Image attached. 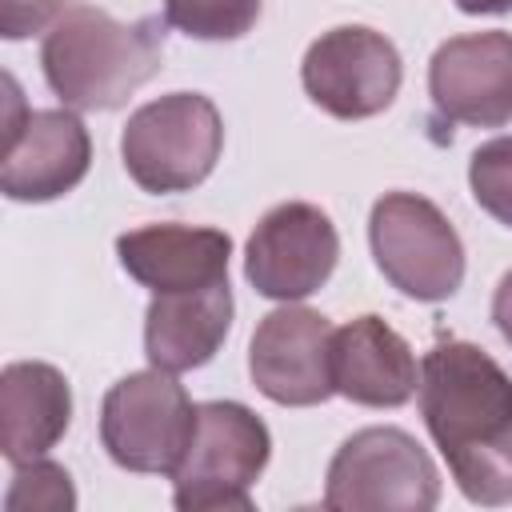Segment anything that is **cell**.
Listing matches in <instances>:
<instances>
[{
	"label": "cell",
	"instance_id": "6da1fadb",
	"mask_svg": "<svg viewBox=\"0 0 512 512\" xmlns=\"http://www.w3.org/2000/svg\"><path fill=\"white\" fill-rule=\"evenodd\" d=\"M420 416L472 504H512V376L480 344L444 340L424 356Z\"/></svg>",
	"mask_w": 512,
	"mask_h": 512
},
{
	"label": "cell",
	"instance_id": "7a4b0ae2",
	"mask_svg": "<svg viewBox=\"0 0 512 512\" xmlns=\"http://www.w3.org/2000/svg\"><path fill=\"white\" fill-rule=\"evenodd\" d=\"M40 68L64 108L112 112L164 68L160 20L124 24L104 8L72 0L44 32Z\"/></svg>",
	"mask_w": 512,
	"mask_h": 512
},
{
	"label": "cell",
	"instance_id": "3957f363",
	"mask_svg": "<svg viewBox=\"0 0 512 512\" xmlns=\"http://www.w3.org/2000/svg\"><path fill=\"white\" fill-rule=\"evenodd\" d=\"M268 456L272 432L252 408L236 400L196 404L188 448L172 468V504L180 512H248Z\"/></svg>",
	"mask_w": 512,
	"mask_h": 512
},
{
	"label": "cell",
	"instance_id": "277c9868",
	"mask_svg": "<svg viewBox=\"0 0 512 512\" xmlns=\"http://www.w3.org/2000/svg\"><path fill=\"white\" fill-rule=\"evenodd\" d=\"M224 148V120L200 92H168L140 104L120 132L124 172L152 196L204 184Z\"/></svg>",
	"mask_w": 512,
	"mask_h": 512
},
{
	"label": "cell",
	"instance_id": "5b68a950",
	"mask_svg": "<svg viewBox=\"0 0 512 512\" xmlns=\"http://www.w3.org/2000/svg\"><path fill=\"white\" fill-rule=\"evenodd\" d=\"M436 504L440 472L404 428H360L328 464L324 508L332 512H428Z\"/></svg>",
	"mask_w": 512,
	"mask_h": 512
},
{
	"label": "cell",
	"instance_id": "8992f818",
	"mask_svg": "<svg viewBox=\"0 0 512 512\" xmlns=\"http://www.w3.org/2000/svg\"><path fill=\"white\" fill-rule=\"evenodd\" d=\"M372 260L392 288L440 304L464 284V244L452 220L416 192H384L368 216Z\"/></svg>",
	"mask_w": 512,
	"mask_h": 512
},
{
	"label": "cell",
	"instance_id": "52a82bcc",
	"mask_svg": "<svg viewBox=\"0 0 512 512\" xmlns=\"http://www.w3.org/2000/svg\"><path fill=\"white\" fill-rule=\"evenodd\" d=\"M196 424V404L188 400L176 372L148 368L128 372L104 392L100 440L124 472L172 476Z\"/></svg>",
	"mask_w": 512,
	"mask_h": 512
},
{
	"label": "cell",
	"instance_id": "ba28073f",
	"mask_svg": "<svg viewBox=\"0 0 512 512\" xmlns=\"http://www.w3.org/2000/svg\"><path fill=\"white\" fill-rule=\"evenodd\" d=\"M4 168L0 192L20 204H44L72 192L92 164V136L68 108H24L20 88L4 76Z\"/></svg>",
	"mask_w": 512,
	"mask_h": 512
},
{
	"label": "cell",
	"instance_id": "9c48e42d",
	"mask_svg": "<svg viewBox=\"0 0 512 512\" xmlns=\"http://www.w3.org/2000/svg\"><path fill=\"white\" fill-rule=\"evenodd\" d=\"M404 80L396 44L364 24H340L320 32L300 64V84L316 108L336 120L380 116Z\"/></svg>",
	"mask_w": 512,
	"mask_h": 512
},
{
	"label": "cell",
	"instance_id": "30bf717a",
	"mask_svg": "<svg viewBox=\"0 0 512 512\" xmlns=\"http://www.w3.org/2000/svg\"><path fill=\"white\" fill-rule=\"evenodd\" d=\"M340 260V236L324 208L284 200L260 216L244 248V276L268 300H304L320 292Z\"/></svg>",
	"mask_w": 512,
	"mask_h": 512
},
{
	"label": "cell",
	"instance_id": "8fae6325",
	"mask_svg": "<svg viewBox=\"0 0 512 512\" xmlns=\"http://www.w3.org/2000/svg\"><path fill=\"white\" fill-rule=\"evenodd\" d=\"M332 324L316 308L284 304L268 312L248 344L252 384L284 408L324 404L332 388Z\"/></svg>",
	"mask_w": 512,
	"mask_h": 512
},
{
	"label": "cell",
	"instance_id": "7c38bea8",
	"mask_svg": "<svg viewBox=\"0 0 512 512\" xmlns=\"http://www.w3.org/2000/svg\"><path fill=\"white\" fill-rule=\"evenodd\" d=\"M428 96L440 120L500 128L512 120V32L452 36L432 52Z\"/></svg>",
	"mask_w": 512,
	"mask_h": 512
},
{
	"label": "cell",
	"instance_id": "4fadbf2b",
	"mask_svg": "<svg viewBox=\"0 0 512 512\" xmlns=\"http://www.w3.org/2000/svg\"><path fill=\"white\" fill-rule=\"evenodd\" d=\"M332 388L364 408H400L420 392L408 340L380 316H356L332 332Z\"/></svg>",
	"mask_w": 512,
	"mask_h": 512
},
{
	"label": "cell",
	"instance_id": "5bb4252c",
	"mask_svg": "<svg viewBox=\"0 0 512 512\" xmlns=\"http://www.w3.org/2000/svg\"><path fill=\"white\" fill-rule=\"evenodd\" d=\"M116 256L148 292H192L228 280L232 240L220 228L144 224L116 236Z\"/></svg>",
	"mask_w": 512,
	"mask_h": 512
},
{
	"label": "cell",
	"instance_id": "9a60e30c",
	"mask_svg": "<svg viewBox=\"0 0 512 512\" xmlns=\"http://www.w3.org/2000/svg\"><path fill=\"white\" fill-rule=\"evenodd\" d=\"M232 328L228 280L192 292H152L144 312V356L164 372L204 368Z\"/></svg>",
	"mask_w": 512,
	"mask_h": 512
},
{
	"label": "cell",
	"instance_id": "2e32d148",
	"mask_svg": "<svg viewBox=\"0 0 512 512\" xmlns=\"http://www.w3.org/2000/svg\"><path fill=\"white\" fill-rule=\"evenodd\" d=\"M72 424V388L44 360H12L0 372V448L8 464H28L60 444Z\"/></svg>",
	"mask_w": 512,
	"mask_h": 512
},
{
	"label": "cell",
	"instance_id": "e0dca14e",
	"mask_svg": "<svg viewBox=\"0 0 512 512\" xmlns=\"http://www.w3.org/2000/svg\"><path fill=\"white\" fill-rule=\"evenodd\" d=\"M264 0H164V24L192 40H240Z\"/></svg>",
	"mask_w": 512,
	"mask_h": 512
},
{
	"label": "cell",
	"instance_id": "ac0fdd59",
	"mask_svg": "<svg viewBox=\"0 0 512 512\" xmlns=\"http://www.w3.org/2000/svg\"><path fill=\"white\" fill-rule=\"evenodd\" d=\"M468 188H472V200L492 220L512 228V136H496L472 152Z\"/></svg>",
	"mask_w": 512,
	"mask_h": 512
},
{
	"label": "cell",
	"instance_id": "d6986e66",
	"mask_svg": "<svg viewBox=\"0 0 512 512\" xmlns=\"http://www.w3.org/2000/svg\"><path fill=\"white\" fill-rule=\"evenodd\" d=\"M4 504H8V512H24V508L28 512H72L76 488H72L68 468L36 456L28 464H16V476H12Z\"/></svg>",
	"mask_w": 512,
	"mask_h": 512
},
{
	"label": "cell",
	"instance_id": "ffe728a7",
	"mask_svg": "<svg viewBox=\"0 0 512 512\" xmlns=\"http://www.w3.org/2000/svg\"><path fill=\"white\" fill-rule=\"evenodd\" d=\"M60 16V0H0V36L24 40Z\"/></svg>",
	"mask_w": 512,
	"mask_h": 512
},
{
	"label": "cell",
	"instance_id": "44dd1931",
	"mask_svg": "<svg viewBox=\"0 0 512 512\" xmlns=\"http://www.w3.org/2000/svg\"><path fill=\"white\" fill-rule=\"evenodd\" d=\"M492 324L500 328V336L512 344V268L500 276L496 292H492Z\"/></svg>",
	"mask_w": 512,
	"mask_h": 512
},
{
	"label": "cell",
	"instance_id": "7402d4cb",
	"mask_svg": "<svg viewBox=\"0 0 512 512\" xmlns=\"http://www.w3.org/2000/svg\"><path fill=\"white\" fill-rule=\"evenodd\" d=\"M456 8L468 16H500L512 12V0H456Z\"/></svg>",
	"mask_w": 512,
	"mask_h": 512
}]
</instances>
